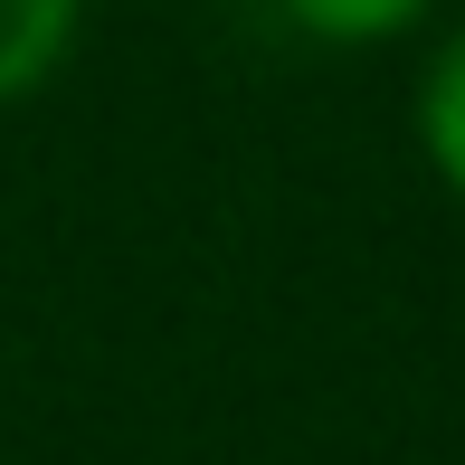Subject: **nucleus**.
I'll return each mask as SVG.
<instances>
[{
	"mask_svg": "<svg viewBox=\"0 0 465 465\" xmlns=\"http://www.w3.org/2000/svg\"><path fill=\"white\" fill-rule=\"evenodd\" d=\"M304 38H323V48H380V38L418 29V19L437 10V0H276Z\"/></svg>",
	"mask_w": 465,
	"mask_h": 465,
	"instance_id": "nucleus-3",
	"label": "nucleus"
},
{
	"mask_svg": "<svg viewBox=\"0 0 465 465\" xmlns=\"http://www.w3.org/2000/svg\"><path fill=\"white\" fill-rule=\"evenodd\" d=\"M76 19H86V0H0V104L38 95L67 67Z\"/></svg>",
	"mask_w": 465,
	"mask_h": 465,
	"instance_id": "nucleus-1",
	"label": "nucleus"
},
{
	"mask_svg": "<svg viewBox=\"0 0 465 465\" xmlns=\"http://www.w3.org/2000/svg\"><path fill=\"white\" fill-rule=\"evenodd\" d=\"M418 153L447 181V200H465V29L428 57V76H418Z\"/></svg>",
	"mask_w": 465,
	"mask_h": 465,
	"instance_id": "nucleus-2",
	"label": "nucleus"
}]
</instances>
